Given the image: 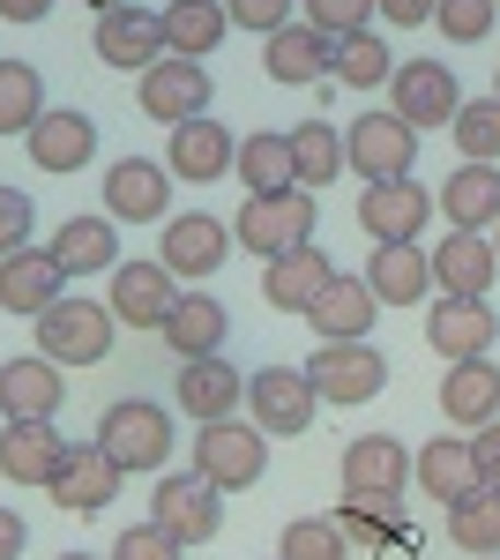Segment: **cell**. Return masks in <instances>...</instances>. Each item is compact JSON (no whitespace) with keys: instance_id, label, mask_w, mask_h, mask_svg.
<instances>
[{"instance_id":"6da1fadb","label":"cell","mask_w":500,"mask_h":560,"mask_svg":"<svg viewBox=\"0 0 500 560\" xmlns=\"http://www.w3.org/2000/svg\"><path fill=\"white\" fill-rule=\"evenodd\" d=\"M97 448L120 464V471H165L172 456V411L150 396H120L97 411Z\"/></svg>"},{"instance_id":"7a4b0ae2","label":"cell","mask_w":500,"mask_h":560,"mask_svg":"<svg viewBox=\"0 0 500 560\" xmlns=\"http://www.w3.org/2000/svg\"><path fill=\"white\" fill-rule=\"evenodd\" d=\"M232 240L247 247V255L277 261L292 255V247H314V195L306 187H284V195H247L240 217H232Z\"/></svg>"},{"instance_id":"3957f363","label":"cell","mask_w":500,"mask_h":560,"mask_svg":"<svg viewBox=\"0 0 500 560\" xmlns=\"http://www.w3.org/2000/svg\"><path fill=\"white\" fill-rule=\"evenodd\" d=\"M113 337H120V322H113V306L97 300H53L38 314V351L53 359V366H105V351H113Z\"/></svg>"},{"instance_id":"277c9868","label":"cell","mask_w":500,"mask_h":560,"mask_svg":"<svg viewBox=\"0 0 500 560\" xmlns=\"http://www.w3.org/2000/svg\"><path fill=\"white\" fill-rule=\"evenodd\" d=\"M344 165L367 179V187H381V179H411L418 165V128L404 120V113H359L351 128H344Z\"/></svg>"},{"instance_id":"5b68a950","label":"cell","mask_w":500,"mask_h":560,"mask_svg":"<svg viewBox=\"0 0 500 560\" xmlns=\"http://www.w3.org/2000/svg\"><path fill=\"white\" fill-rule=\"evenodd\" d=\"M195 471L217 493H247L254 478L269 471V433L254 427V419H217V427L195 433Z\"/></svg>"},{"instance_id":"8992f818","label":"cell","mask_w":500,"mask_h":560,"mask_svg":"<svg viewBox=\"0 0 500 560\" xmlns=\"http://www.w3.org/2000/svg\"><path fill=\"white\" fill-rule=\"evenodd\" d=\"M150 523H158L165 538H179V546H209V538L224 530V493H217L202 471H158Z\"/></svg>"},{"instance_id":"52a82bcc","label":"cell","mask_w":500,"mask_h":560,"mask_svg":"<svg viewBox=\"0 0 500 560\" xmlns=\"http://www.w3.org/2000/svg\"><path fill=\"white\" fill-rule=\"evenodd\" d=\"M135 97H142V113H150V120L172 135V128H187V120H202L209 97H217V83H209L202 60H179V52H165L158 68H142Z\"/></svg>"},{"instance_id":"ba28073f","label":"cell","mask_w":500,"mask_h":560,"mask_svg":"<svg viewBox=\"0 0 500 560\" xmlns=\"http://www.w3.org/2000/svg\"><path fill=\"white\" fill-rule=\"evenodd\" d=\"M240 240H232V224L209 210H179L165 224V240H158V261H165L179 284H202V277H217L224 269V255H232Z\"/></svg>"},{"instance_id":"9c48e42d","label":"cell","mask_w":500,"mask_h":560,"mask_svg":"<svg viewBox=\"0 0 500 560\" xmlns=\"http://www.w3.org/2000/svg\"><path fill=\"white\" fill-rule=\"evenodd\" d=\"M247 411L261 433H306L314 427V411H322V388L306 382V366H261V374H247Z\"/></svg>"},{"instance_id":"30bf717a","label":"cell","mask_w":500,"mask_h":560,"mask_svg":"<svg viewBox=\"0 0 500 560\" xmlns=\"http://www.w3.org/2000/svg\"><path fill=\"white\" fill-rule=\"evenodd\" d=\"M306 382L322 388V404H374L381 388H388V359L367 337L359 345H322L306 359Z\"/></svg>"},{"instance_id":"8fae6325","label":"cell","mask_w":500,"mask_h":560,"mask_svg":"<svg viewBox=\"0 0 500 560\" xmlns=\"http://www.w3.org/2000/svg\"><path fill=\"white\" fill-rule=\"evenodd\" d=\"M388 113H404L418 135L449 128L463 113V90H456V75H449V60H404L396 83H388Z\"/></svg>"},{"instance_id":"7c38bea8","label":"cell","mask_w":500,"mask_h":560,"mask_svg":"<svg viewBox=\"0 0 500 560\" xmlns=\"http://www.w3.org/2000/svg\"><path fill=\"white\" fill-rule=\"evenodd\" d=\"M344 538H351V553H381V560H411L418 553V530L404 523V501L396 493H351L344 509Z\"/></svg>"},{"instance_id":"4fadbf2b","label":"cell","mask_w":500,"mask_h":560,"mask_svg":"<svg viewBox=\"0 0 500 560\" xmlns=\"http://www.w3.org/2000/svg\"><path fill=\"white\" fill-rule=\"evenodd\" d=\"M97 60L105 68H127V75H142V68H158L165 60V8H113V15H97Z\"/></svg>"},{"instance_id":"5bb4252c","label":"cell","mask_w":500,"mask_h":560,"mask_svg":"<svg viewBox=\"0 0 500 560\" xmlns=\"http://www.w3.org/2000/svg\"><path fill=\"white\" fill-rule=\"evenodd\" d=\"M433 210H441V202H433L418 179H381V187L359 195V224H367V240H374V247H411Z\"/></svg>"},{"instance_id":"9a60e30c","label":"cell","mask_w":500,"mask_h":560,"mask_svg":"<svg viewBox=\"0 0 500 560\" xmlns=\"http://www.w3.org/2000/svg\"><path fill=\"white\" fill-rule=\"evenodd\" d=\"M120 464L97 448V441H68V456H60V471H53V501L68 509V516H97V509H113V493H120Z\"/></svg>"},{"instance_id":"2e32d148","label":"cell","mask_w":500,"mask_h":560,"mask_svg":"<svg viewBox=\"0 0 500 560\" xmlns=\"http://www.w3.org/2000/svg\"><path fill=\"white\" fill-rule=\"evenodd\" d=\"M172 306H179V277L158 255L113 269V322H127V329H165Z\"/></svg>"},{"instance_id":"e0dca14e","label":"cell","mask_w":500,"mask_h":560,"mask_svg":"<svg viewBox=\"0 0 500 560\" xmlns=\"http://www.w3.org/2000/svg\"><path fill=\"white\" fill-rule=\"evenodd\" d=\"M68 366H53L45 351H23V359H8L0 366V419L15 427V419H60V404H68V382H60Z\"/></svg>"},{"instance_id":"ac0fdd59","label":"cell","mask_w":500,"mask_h":560,"mask_svg":"<svg viewBox=\"0 0 500 560\" xmlns=\"http://www.w3.org/2000/svg\"><path fill=\"white\" fill-rule=\"evenodd\" d=\"M240 165V135H224V120H187V128H172L165 142V173L187 179V187H209V179H224Z\"/></svg>"},{"instance_id":"d6986e66","label":"cell","mask_w":500,"mask_h":560,"mask_svg":"<svg viewBox=\"0 0 500 560\" xmlns=\"http://www.w3.org/2000/svg\"><path fill=\"white\" fill-rule=\"evenodd\" d=\"M165 202H172V173L158 158H120L105 173V217L113 224H165Z\"/></svg>"},{"instance_id":"ffe728a7","label":"cell","mask_w":500,"mask_h":560,"mask_svg":"<svg viewBox=\"0 0 500 560\" xmlns=\"http://www.w3.org/2000/svg\"><path fill=\"white\" fill-rule=\"evenodd\" d=\"M172 396H179V411L187 419H202V427H217V419H232L240 404H247V374L217 351V359H187L179 366V382H172Z\"/></svg>"},{"instance_id":"44dd1931","label":"cell","mask_w":500,"mask_h":560,"mask_svg":"<svg viewBox=\"0 0 500 560\" xmlns=\"http://www.w3.org/2000/svg\"><path fill=\"white\" fill-rule=\"evenodd\" d=\"M500 337V314L486 300H433V314H426V345L441 351L449 366H463V359H486Z\"/></svg>"},{"instance_id":"7402d4cb","label":"cell","mask_w":500,"mask_h":560,"mask_svg":"<svg viewBox=\"0 0 500 560\" xmlns=\"http://www.w3.org/2000/svg\"><path fill=\"white\" fill-rule=\"evenodd\" d=\"M500 277V255H493V232H449L433 247V284L441 300H486Z\"/></svg>"},{"instance_id":"603a6c76","label":"cell","mask_w":500,"mask_h":560,"mask_svg":"<svg viewBox=\"0 0 500 560\" xmlns=\"http://www.w3.org/2000/svg\"><path fill=\"white\" fill-rule=\"evenodd\" d=\"M411 478H418V456L396 433H359V441L344 448V493H396V501H404Z\"/></svg>"},{"instance_id":"cb8c5ba5","label":"cell","mask_w":500,"mask_h":560,"mask_svg":"<svg viewBox=\"0 0 500 560\" xmlns=\"http://www.w3.org/2000/svg\"><path fill=\"white\" fill-rule=\"evenodd\" d=\"M23 150H31L38 173H83L90 158H97V120L75 113V105H53L38 128L23 135Z\"/></svg>"},{"instance_id":"d4e9b609","label":"cell","mask_w":500,"mask_h":560,"mask_svg":"<svg viewBox=\"0 0 500 560\" xmlns=\"http://www.w3.org/2000/svg\"><path fill=\"white\" fill-rule=\"evenodd\" d=\"M374 314H381L374 284H367V277H344V269H336L329 292L306 306V329H314L322 345H359V337L374 329Z\"/></svg>"},{"instance_id":"484cf974","label":"cell","mask_w":500,"mask_h":560,"mask_svg":"<svg viewBox=\"0 0 500 560\" xmlns=\"http://www.w3.org/2000/svg\"><path fill=\"white\" fill-rule=\"evenodd\" d=\"M53 300H68V269L45 255V247H15V255L0 261V306H8V314L38 322Z\"/></svg>"},{"instance_id":"4316f807","label":"cell","mask_w":500,"mask_h":560,"mask_svg":"<svg viewBox=\"0 0 500 560\" xmlns=\"http://www.w3.org/2000/svg\"><path fill=\"white\" fill-rule=\"evenodd\" d=\"M329 277H336V261L322 247H292V255L261 261V300L277 306V314H299L306 322V306L329 292Z\"/></svg>"},{"instance_id":"83f0119b","label":"cell","mask_w":500,"mask_h":560,"mask_svg":"<svg viewBox=\"0 0 500 560\" xmlns=\"http://www.w3.org/2000/svg\"><path fill=\"white\" fill-rule=\"evenodd\" d=\"M60 456H68V441H60L53 419H15V427H0V478H8V486H53Z\"/></svg>"},{"instance_id":"f1b7e54d","label":"cell","mask_w":500,"mask_h":560,"mask_svg":"<svg viewBox=\"0 0 500 560\" xmlns=\"http://www.w3.org/2000/svg\"><path fill=\"white\" fill-rule=\"evenodd\" d=\"M441 419L456 433H478L500 419V366L493 359H463L441 374Z\"/></svg>"},{"instance_id":"f546056e","label":"cell","mask_w":500,"mask_h":560,"mask_svg":"<svg viewBox=\"0 0 500 560\" xmlns=\"http://www.w3.org/2000/svg\"><path fill=\"white\" fill-rule=\"evenodd\" d=\"M329 45L314 23H284L277 38H261V68H269V83H284V90H314V83H329Z\"/></svg>"},{"instance_id":"4dcf8cb0","label":"cell","mask_w":500,"mask_h":560,"mask_svg":"<svg viewBox=\"0 0 500 560\" xmlns=\"http://www.w3.org/2000/svg\"><path fill=\"white\" fill-rule=\"evenodd\" d=\"M441 217H449V232H493L500 224V165H463L441 179Z\"/></svg>"},{"instance_id":"1f68e13d","label":"cell","mask_w":500,"mask_h":560,"mask_svg":"<svg viewBox=\"0 0 500 560\" xmlns=\"http://www.w3.org/2000/svg\"><path fill=\"white\" fill-rule=\"evenodd\" d=\"M45 255L60 261L68 277H97V269H120V224L113 217H68L53 240H45Z\"/></svg>"},{"instance_id":"d6a6232c","label":"cell","mask_w":500,"mask_h":560,"mask_svg":"<svg viewBox=\"0 0 500 560\" xmlns=\"http://www.w3.org/2000/svg\"><path fill=\"white\" fill-rule=\"evenodd\" d=\"M367 284H374L381 306H418L433 300L441 284H433V247H374V261H367Z\"/></svg>"},{"instance_id":"836d02e7","label":"cell","mask_w":500,"mask_h":560,"mask_svg":"<svg viewBox=\"0 0 500 560\" xmlns=\"http://www.w3.org/2000/svg\"><path fill=\"white\" fill-rule=\"evenodd\" d=\"M224 329H232V314H224L217 292H179V306H172V322L158 337H165V345L179 351V366H187V359H217V351H224Z\"/></svg>"},{"instance_id":"e575fe53","label":"cell","mask_w":500,"mask_h":560,"mask_svg":"<svg viewBox=\"0 0 500 560\" xmlns=\"http://www.w3.org/2000/svg\"><path fill=\"white\" fill-rule=\"evenodd\" d=\"M224 31H232L224 0H165V52H179V60H209Z\"/></svg>"},{"instance_id":"d590c367","label":"cell","mask_w":500,"mask_h":560,"mask_svg":"<svg viewBox=\"0 0 500 560\" xmlns=\"http://www.w3.org/2000/svg\"><path fill=\"white\" fill-rule=\"evenodd\" d=\"M329 83L344 90H388L396 83V52H388V38L381 31H351V38L329 45Z\"/></svg>"},{"instance_id":"8d00e7d4","label":"cell","mask_w":500,"mask_h":560,"mask_svg":"<svg viewBox=\"0 0 500 560\" xmlns=\"http://www.w3.org/2000/svg\"><path fill=\"white\" fill-rule=\"evenodd\" d=\"M418 486H426L433 501H449V509H456L463 493H478L470 441H463V433H441V441H426V448H418Z\"/></svg>"},{"instance_id":"74e56055","label":"cell","mask_w":500,"mask_h":560,"mask_svg":"<svg viewBox=\"0 0 500 560\" xmlns=\"http://www.w3.org/2000/svg\"><path fill=\"white\" fill-rule=\"evenodd\" d=\"M232 173H240V187H247V195H284V187H299V173H292V142H284V135H240V165H232Z\"/></svg>"},{"instance_id":"f35d334b","label":"cell","mask_w":500,"mask_h":560,"mask_svg":"<svg viewBox=\"0 0 500 560\" xmlns=\"http://www.w3.org/2000/svg\"><path fill=\"white\" fill-rule=\"evenodd\" d=\"M284 142H292V173H299L306 195H314V187H329V179H344V135H336L329 120H299Z\"/></svg>"},{"instance_id":"ab89813d","label":"cell","mask_w":500,"mask_h":560,"mask_svg":"<svg viewBox=\"0 0 500 560\" xmlns=\"http://www.w3.org/2000/svg\"><path fill=\"white\" fill-rule=\"evenodd\" d=\"M449 538H456L463 560H500V493H463L449 509Z\"/></svg>"},{"instance_id":"60d3db41","label":"cell","mask_w":500,"mask_h":560,"mask_svg":"<svg viewBox=\"0 0 500 560\" xmlns=\"http://www.w3.org/2000/svg\"><path fill=\"white\" fill-rule=\"evenodd\" d=\"M45 113V75L31 60H0V135H31Z\"/></svg>"},{"instance_id":"b9f144b4","label":"cell","mask_w":500,"mask_h":560,"mask_svg":"<svg viewBox=\"0 0 500 560\" xmlns=\"http://www.w3.org/2000/svg\"><path fill=\"white\" fill-rule=\"evenodd\" d=\"M463 165H500V97H463V113L449 120Z\"/></svg>"},{"instance_id":"7bdbcfd3","label":"cell","mask_w":500,"mask_h":560,"mask_svg":"<svg viewBox=\"0 0 500 560\" xmlns=\"http://www.w3.org/2000/svg\"><path fill=\"white\" fill-rule=\"evenodd\" d=\"M277 560H351V538L336 516H292L277 538Z\"/></svg>"},{"instance_id":"ee69618b","label":"cell","mask_w":500,"mask_h":560,"mask_svg":"<svg viewBox=\"0 0 500 560\" xmlns=\"http://www.w3.org/2000/svg\"><path fill=\"white\" fill-rule=\"evenodd\" d=\"M493 0H441V8H433V31H441V38L449 45H478V38H493Z\"/></svg>"},{"instance_id":"f6af8a7d","label":"cell","mask_w":500,"mask_h":560,"mask_svg":"<svg viewBox=\"0 0 500 560\" xmlns=\"http://www.w3.org/2000/svg\"><path fill=\"white\" fill-rule=\"evenodd\" d=\"M306 8V23L322 31V38H351V31H374V0H299Z\"/></svg>"},{"instance_id":"bcb514c9","label":"cell","mask_w":500,"mask_h":560,"mask_svg":"<svg viewBox=\"0 0 500 560\" xmlns=\"http://www.w3.org/2000/svg\"><path fill=\"white\" fill-rule=\"evenodd\" d=\"M179 553H187V546H179V538H165L158 523H127L105 560H179Z\"/></svg>"},{"instance_id":"7dc6e473","label":"cell","mask_w":500,"mask_h":560,"mask_svg":"<svg viewBox=\"0 0 500 560\" xmlns=\"http://www.w3.org/2000/svg\"><path fill=\"white\" fill-rule=\"evenodd\" d=\"M31 224H38L31 195L23 187H0V261L15 255V247H31Z\"/></svg>"},{"instance_id":"c3c4849f","label":"cell","mask_w":500,"mask_h":560,"mask_svg":"<svg viewBox=\"0 0 500 560\" xmlns=\"http://www.w3.org/2000/svg\"><path fill=\"white\" fill-rule=\"evenodd\" d=\"M224 8H232V23H240V31H261V38H277V31L292 23L299 0H224Z\"/></svg>"},{"instance_id":"681fc988","label":"cell","mask_w":500,"mask_h":560,"mask_svg":"<svg viewBox=\"0 0 500 560\" xmlns=\"http://www.w3.org/2000/svg\"><path fill=\"white\" fill-rule=\"evenodd\" d=\"M470 464H478V486H486V493H500V419L470 433Z\"/></svg>"},{"instance_id":"f907efd6","label":"cell","mask_w":500,"mask_h":560,"mask_svg":"<svg viewBox=\"0 0 500 560\" xmlns=\"http://www.w3.org/2000/svg\"><path fill=\"white\" fill-rule=\"evenodd\" d=\"M433 8H441V0H374L381 23H404V31H411V23H433Z\"/></svg>"},{"instance_id":"816d5d0a","label":"cell","mask_w":500,"mask_h":560,"mask_svg":"<svg viewBox=\"0 0 500 560\" xmlns=\"http://www.w3.org/2000/svg\"><path fill=\"white\" fill-rule=\"evenodd\" d=\"M23 546H31V523L15 509H0V560H23Z\"/></svg>"},{"instance_id":"f5cc1de1","label":"cell","mask_w":500,"mask_h":560,"mask_svg":"<svg viewBox=\"0 0 500 560\" xmlns=\"http://www.w3.org/2000/svg\"><path fill=\"white\" fill-rule=\"evenodd\" d=\"M0 23H53V0H0Z\"/></svg>"},{"instance_id":"db71d44e","label":"cell","mask_w":500,"mask_h":560,"mask_svg":"<svg viewBox=\"0 0 500 560\" xmlns=\"http://www.w3.org/2000/svg\"><path fill=\"white\" fill-rule=\"evenodd\" d=\"M83 8H97V15H113V8H135V0H83Z\"/></svg>"},{"instance_id":"11a10c76","label":"cell","mask_w":500,"mask_h":560,"mask_svg":"<svg viewBox=\"0 0 500 560\" xmlns=\"http://www.w3.org/2000/svg\"><path fill=\"white\" fill-rule=\"evenodd\" d=\"M60 560H97V553H60Z\"/></svg>"},{"instance_id":"9f6ffc18","label":"cell","mask_w":500,"mask_h":560,"mask_svg":"<svg viewBox=\"0 0 500 560\" xmlns=\"http://www.w3.org/2000/svg\"><path fill=\"white\" fill-rule=\"evenodd\" d=\"M493 255H500V224H493Z\"/></svg>"},{"instance_id":"6f0895ef","label":"cell","mask_w":500,"mask_h":560,"mask_svg":"<svg viewBox=\"0 0 500 560\" xmlns=\"http://www.w3.org/2000/svg\"><path fill=\"white\" fill-rule=\"evenodd\" d=\"M493 83H500V75H493ZM493 97H500V90H493Z\"/></svg>"},{"instance_id":"680465c9","label":"cell","mask_w":500,"mask_h":560,"mask_svg":"<svg viewBox=\"0 0 500 560\" xmlns=\"http://www.w3.org/2000/svg\"><path fill=\"white\" fill-rule=\"evenodd\" d=\"M493 8H500V0H493Z\"/></svg>"}]
</instances>
